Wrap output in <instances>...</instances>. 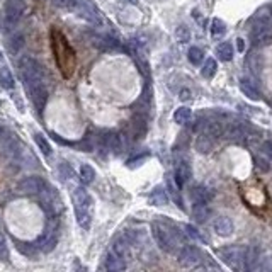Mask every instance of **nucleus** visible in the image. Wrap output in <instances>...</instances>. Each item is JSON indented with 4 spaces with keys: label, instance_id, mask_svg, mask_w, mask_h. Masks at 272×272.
Listing matches in <instances>:
<instances>
[{
    "label": "nucleus",
    "instance_id": "nucleus-1",
    "mask_svg": "<svg viewBox=\"0 0 272 272\" xmlns=\"http://www.w3.org/2000/svg\"><path fill=\"white\" fill-rule=\"evenodd\" d=\"M51 48L60 73L65 78H70L77 67V53L70 46L65 34L56 28L51 31Z\"/></svg>",
    "mask_w": 272,
    "mask_h": 272
},
{
    "label": "nucleus",
    "instance_id": "nucleus-2",
    "mask_svg": "<svg viewBox=\"0 0 272 272\" xmlns=\"http://www.w3.org/2000/svg\"><path fill=\"white\" fill-rule=\"evenodd\" d=\"M73 201H75V214H77V220L84 228H87L90 221V204H92V199H90V196L85 192V189L78 187L77 192L73 194Z\"/></svg>",
    "mask_w": 272,
    "mask_h": 272
},
{
    "label": "nucleus",
    "instance_id": "nucleus-3",
    "mask_svg": "<svg viewBox=\"0 0 272 272\" xmlns=\"http://www.w3.org/2000/svg\"><path fill=\"white\" fill-rule=\"evenodd\" d=\"M153 237H155V240H157V243L160 245V248H164L169 254L175 252V247L180 243L179 233L175 235V233H172L170 230L165 228V226L157 225V223L153 225Z\"/></svg>",
    "mask_w": 272,
    "mask_h": 272
},
{
    "label": "nucleus",
    "instance_id": "nucleus-4",
    "mask_svg": "<svg viewBox=\"0 0 272 272\" xmlns=\"http://www.w3.org/2000/svg\"><path fill=\"white\" fill-rule=\"evenodd\" d=\"M218 254L223 259V262L228 264L230 267H238L241 264V257H243V247H225Z\"/></svg>",
    "mask_w": 272,
    "mask_h": 272
},
{
    "label": "nucleus",
    "instance_id": "nucleus-5",
    "mask_svg": "<svg viewBox=\"0 0 272 272\" xmlns=\"http://www.w3.org/2000/svg\"><path fill=\"white\" fill-rule=\"evenodd\" d=\"M199 260H201V252H199L194 245L184 247L179 254V262L182 264L184 267H194Z\"/></svg>",
    "mask_w": 272,
    "mask_h": 272
},
{
    "label": "nucleus",
    "instance_id": "nucleus-6",
    "mask_svg": "<svg viewBox=\"0 0 272 272\" xmlns=\"http://www.w3.org/2000/svg\"><path fill=\"white\" fill-rule=\"evenodd\" d=\"M22 14V7L16 3L14 0H9L3 7V14H2V24H5L9 21V24H16Z\"/></svg>",
    "mask_w": 272,
    "mask_h": 272
},
{
    "label": "nucleus",
    "instance_id": "nucleus-7",
    "mask_svg": "<svg viewBox=\"0 0 272 272\" xmlns=\"http://www.w3.org/2000/svg\"><path fill=\"white\" fill-rule=\"evenodd\" d=\"M259 259H260V248L257 245H250V247L243 248V257L241 262L247 269H257L259 267Z\"/></svg>",
    "mask_w": 272,
    "mask_h": 272
},
{
    "label": "nucleus",
    "instance_id": "nucleus-8",
    "mask_svg": "<svg viewBox=\"0 0 272 272\" xmlns=\"http://www.w3.org/2000/svg\"><path fill=\"white\" fill-rule=\"evenodd\" d=\"M191 198H192V201H194L196 204H207L211 201V199L214 198V194H213V191H211V189L203 187V186H196L191 191Z\"/></svg>",
    "mask_w": 272,
    "mask_h": 272
},
{
    "label": "nucleus",
    "instance_id": "nucleus-9",
    "mask_svg": "<svg viewBox=\"0 0 272 272\" xmlns=\"http://www.w3.org/2000/svg\"><path fill=\"white\" fill-rule=\"evenodd\" d=\"M213 228L220 237H230L233 233V230H235V226H233V221L230 220V218L221 216V218H218V220L214 221Z\"/></svg>",
    "mask_w": 272,
    "mask_h": 272
},
{
    "label": "nucleus",
    "instance_id": "nucleus-10",
    "mask_svg": "<svg viewBox=\"0 0 272 272\" xmlns=\"http://www.w3.org/2000/svg\"><path fill=\"white\" fill-rule=\"evenodd\" d=\"M214 141H216V138H214V136H211L209 133H206V131H203V133L199 135L198 141H196V146H198L199 152L207 153V152H211V150H213Z\"/></svg>",
    "mask_w": 272,
    "mask_h": 272
},
{
    "label": "nucleus",
    "instance_id": "nucleus-11",
    "mask_svg": "<svg viewBox=\"0 0 272 272\" xmlns=\"http://www.w3.org/2000/svg\"><path fill=\"white\" fill-rule=\"evenodd\" d=\"M189 177H191V167H189L187 162H180L175 169V180L179 186H182L184 182H187Z\"/></svg>",
    "mask_w": 272,
    "mask_h": 272
},
{
    "label": "nucleus",
    "instance_id": "nucleus-12",
    "mask_svg": "<svg viewBox=\"0 0 272 272\" xmlns=\"http://www.w3.org/2000/svg\"><path fill=\"white\" fill-rule=\"evenodd\" d=\"M240 90L245 94V97H248L250 101H259L260 99V92L255 89V85L250 80H241L240 82Z\"/></svg>",
    "mask_w": 272,
    "mask_h": 272
},
{
    "label": "nucleus",
    "instance_id": "nucleus-13",
    "mask_svg": "<svg viewBox=\"0 0 272 272\" xmlns=\"http://www.w3.org/2000/svg\"><path fill=\"white\" fill-rule=\"evenodd\" d=\"M226 138L228 139H233V141H238L245 136V131H243V126L241 124H237V123H232L225 131Z\"/></svg>",
    "mask_w": 272,
    "mask_h": 272
},
{
    "label": "nucleus",
    "instance_id": "nucleus-14",
    "mask_svg": "<svg viewBox=\"0 0 272 272\" xmlns=\"http://www.w3.org/2000/svg\"><path fill=\"white\" fill-rule=\"evenodd\" d=\"M216 55L221 62H232L233 60V46L230 43H221L216 50Z\"/></svg>",
    "mask_w": 272,
    "mask_h": 272
},
{
    "label": "nucleus",
    "instance_id": "nucleus-15",
    "mask_svg": "<svg viewBox=\"0 0 272 272\" xmlns=\"http://www.w3.org/2000/svg\"><path fill=\"white\" fill-rule=\"evenodd\" d=\"M191 109L187 107H180L175 111V114H173V119H175L177 124H186L189 123V119H191Z\"/></svg>",
    "mask_w": 272,
    "mask_h": 272
},
{
    "label": "nucleus",
    "instance_id": "nucleus-16",
    "mask_svg": "<svg viewBox=\"0 0 272 272\" xmlns=\"http://www.w3.org/2000/svg\"><path fill=\"white\" fill-rule=\"evenodd\" d=\"M216 70H218V65H216V62H214L213 58H209V60H206V63H204V67H203V70H201V73H203V77H206V78H211L214 73H216Z\"/></svg>",
    "mask_w": 272,
    "mask_h": 272
},
{
    "label": "nucleus",
    "instance_id": "nucleus-17",
    "mask_svg": "<svg viewBox=\"0 0 272 272\" xmlns=\"http://www.w3.org/2000/svg\"><path fill=\"white\" fill-rule=\"evenodd\" d=\"M187 58H189V62H191L192 65H199V63L203 62V58H204V53L199 50V48H191V50H189Z\"/></svg>",
    "mask_w": 272,
    "mask_h": 272
},
{
    "label": "nucleus",
    "instance_id": "nucleus-18",
    "mask_svg": "<svg viewBox=\"0 0 272 272\" xmlns=\"http://www.w3.org/2000/svg\"><path fill=\"white\" fill-rule=\"evenodd\" d=\"M225 31H226L225 22L220 21V19H214L213 26H211V34H213L214 37H221L223 34H225Z\"/></svg>",
    "mask_w": 272,
    "mask_h": 272
},
{
    "label": "nucleus",
    "instance_id": "nucleus-19",
    "mask_svg": "<svg viewBox=\"0 0 272 272\" xmlns=\"http://www.w3.org/2000/svg\"><path fill=\"white\" fill-rule=\"evenodd\" d=\"M194 216L198 218V221H206L209 216V209L206 207V204H196L194 206Z\"/></svg>",
    "mask_w": 272,
    "mask_h": 272
},
{
    "label": "nucleus",
    "instance_id": "nucleus-20",
    "mask_svg": "<svg viewBox=\"0 0 272 272\" xmlns=\"http://www.w3.org/2000/svg\"><path fill=\"white\" fill-rule=\"evenodd\" d=\"M37 182H39L37 179H28V180H24V182L19 184V189H22L21 192H36Z\"/></svg>",
    "mask_w": 272,
    "mask_h": 272
},
{
    "label": "nucleus",
    "instance_id": "nucleus-21",
    "mask_svg": "<svg viewBox=\"0 0 272 272\" xmlns=\"http://www.w3.org/2000/svg\"><path fill=\"white\" fill-rule=\"evenodd\" d=\"M0 82H2V85L5 87V89H12V87H14L12 75H10V71H7L5 68H2V70H0Z\"/></svg>",
    "mask_w": 272,
    "mask_h": 272
},
{
    "label": "nucleus",
    "instance_id": "nucleus-22",
    "mask_svg": "<svg viewBox=\"0 0 272 272\" xmlns=\"http://www.w3.org/2000/svg\"><path fill=\"white\" fill-rule=\"evenodd\" d=\"M94 175H96V172L90 165H82L80 167V177L84 179V182H92Z\"/></svg>",
    "mask_w": 272,
    "mask_h": 272
},
{
    "label": "nucleus",
    "instance_id": "nucleus-23",
    "mask_svg": "<svg viewBox=\"0 0 272 272\" xmlns=\"http://www.w3.org/2000/svg\"><path fill=\"white\" fill-rule=\"evenodd\" d=\"M152 201L155 203V206H164V204H167V196L162 189H157L152 196Z\"/></svg>",
    "mask_w": 272,
    "mask_h": 272
},
{
    "label": "nucleus",
    "instance_id": "nucleus-24",
    "mask_svg": "<svg viewBox=\"0 0 272 272\" xmlns=\"http://www.w3.org/2000/svg\"><path fill=\"white\" fill-rule=\"evenodd\" d=\"M34 139H36V143L39 145V148L43 150V153H46V155H50L51 153V148H50V145H48V141L44 139V136L43 135H36L34 136Z\"/></svg>",
    "mask_w": 272,
    "mask_h": 272
},
{
    "label": "nucleus",
    "instance_id": "nucleus-25",
    "mask_svg": "<svg viewBox=\"0 0 272 272\" xmlns=\"http://www.w3.org/2000/svg\"><path fill=\"white\" fill-rule=\"evenodd\" d=\"M260 150H262V153L266 155L269 160H272V141L271 139H267V141L262 143V146H260Z\"/></svg>",
    "mask_w": 272,
    "mask_h": 272
},
{
    "label": "nucleus",
    "instance_id": "nucleus-26",
    "mask_svg": "<svg viewBox=\"0 0 272 272\" xmlns=\"http://www.w3.org/2000/svg\"><path fill=\"white\" fill-rule=\"evenodd\" d=\"M255 165H257V169L262 170V172H267V170H269V164H267V160H264V158L255 157Z\"/></svg>",
    "mask_w": 272,
    "mask_h": 272
},
{
    "label": "nucleus",
    "instance_id": "nucleus-27",
    "mask_svg": "<svg viewBox=\"0 0 272 272\" xmlns=\"http://www.w3.org/2000/svg\"><path fill=\"white\" fill-rule=\"evenodd\" d=\"M187 233H189V235H191L192 238H201V237H199V233H198V230L192 228V226H187Z\"/></svg>",
    "mask_w": 272,
    "mask_h": 272
},
{
    "label": "nucleus",
    "instance_id": "nucleus-28",
    "mask_svg": "<svg viewBox=\"0 0 272 272\" xmlns=\"http://www.w3.org/2000/svg\"><path fill=\"white\" fill-rule=\"evenodd\" d=\"M237 46H238V51H241V53L245 51V41L241 39V37H238L237 39Z\"/></svg>",
    "mask_w": 272,
    "mask_h": 272
},
{
    "label": "nucleus",
    "instance_id": "nucleus-29",
    "mask_svg": "<svg viewBox=\"0 0 272 272\" xmlns=\"http://www.w3.org/2000/svg\"><path fill=\"white\" fill-rule=\"evenodd\" d=\"M179 34L182 36V39H187V37H189V33L186 31V28H180L179 29Z\"/></svg>",
    "mask_w": 272,
    "mask_h": 272
},
{
    "label": "nucleus",
    "instance_id": "nucleus-30",
    "mask_svg": "<svg viewBox=\"0 0 272 272\" xmlns=\"http://www.w3.org/2000/svg\"><path fill=\"white\" fill-rule=\"evenodd\" d=\"M180 99H182V101L189 99V90H182V96H180Z\"/></svg>",
    "mask_w": 272,
    "mask_h": 272
}]
</instances>
